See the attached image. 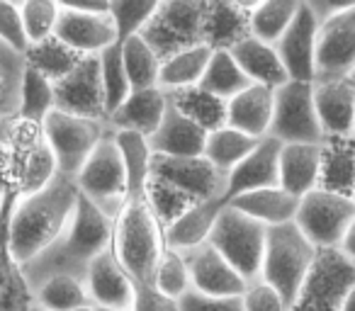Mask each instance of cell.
I'll return each instance as SVG.
<instances>
[{
  "label": "cell",
  "mask_w": 355,
  "mask_h": 311,
  "mask_svg": "<svg viewBox=\"0 0 355 311\" xmlns=\"http://www.w3.org/2000/svg\"><path fill=\"white\" fill-rule=\"evenodd\" d=\"M78 188L71 178L56 175L44 190L15 197L10 209V251L20 265L44 253L66 231L78 204Z\"/></svg>",
  "instance_id": "1"
},
{
  "label": "cell",
  "mask_w": 355,
  "mask_h": 311,
  "mask_svg": "<svg viewBox=\"0 0 355 311\" xmlns=\"http://www.w3.org/2000/svg\"><path fill=\"white\" fill-rule=\"evenodd\" d=\"M112 219L105 217L90 199L80 195L73 217L59 241L22 265L30 287L35 290L42 280L54 275H73L85 280L90 263L112 243Z\"/></svg>",
  "instance_id": "2"
},
{
  "label": "cell",
  "mask_w": 355,
  "mask_h": 311,
  "mask_svg": "<svg viewBox=\"0 0 355 311\" xmlns=\"http://www.w3.org/2000/svg\"><path fill=\"white\" fill-rule=\"evenodd\" d=\"M224 193H227V175L214 168L205 156L171 159L153 153L146 199L163 229L195 204L217 197L224 199Z\"/></svg>",
  "instance_id": "3"
},
{
  "label": "cell",
  "mask_w": 355,
  "mask_h": 311,
  "mask_svg": "<svg viewBox=\"0 0 355 311\" xmlns=\"http://www.w3.org/2000/svg\"><path fill=\"white\" fill-rule=\"evenodd\" d=\"M59 175L40 124L12 117L0 129V185L17 197L44 190Z\"/></svg>",
  "instance_id": "4"
},
{
  "label": "cell",
  "mask_w": 355,
  "mask_h": 311,
  "mask_svg": "<svg viewBox=\"0 0 355 311\" xmlns=\"http://www.w3.org/2000/svg\"><path fill=\"white\" fill-rule=\"evenodd\" d=\"M110 248L134 285H151L158 260L166 253V236L146 197L127 199L114 219Z\"/></svg>",
  "instance_id": "5"
},
{
  "label": "cell",
  "mask_w": 355,
  "mask_h": 311,
  "mask_svg": "<svg viewBox=\"0 0 355 311\" xmlns=\"http://www.w3.org/2000/svg\"><path fill=\"white\" fill-rule=\"evenodd\" d=\"M316 256H319V251L297 229L295 222L268 229L261 280H266L270 287H275L285 296L287 304H290L297 292H300V287L304 285Z\"/></svg>",
  "instance_id": "6"
},
{
  "label": "cell",
  "mask_w": 355,
  "mask_h": 311,
  "mask_svg": "<svg viewBox=\"0 0 355 311\" xmlns=\"http://www.w3.org/2000/svg\"><path fill=\"white\" fill-rule=\"evenodd\" d=\"M207 0H158L141 39L161 61L205 44Z\"/></svg>",
  "instance_id": "7"
},
{
  "label": "cell",
  "mask_w": 355,
  "mask_h": 311,
  "mask_svg": "<svg viewBox=\"0 0 355 311\" xmlns=\"http://www.w3.org/2000/svg\"><path fill=\"white\" fill-rule=\"evenodd\" d=\"M76 188L85 199L95 204L105 217L114 222L122 207L127 204V173H124L122 153L114 143L112 132H105L90 159L76 175Z\"/></svg>",
  "instance_id": "8"
},
{
  "label": "cell",
  "mask_w": 355,
  "mask_h": 311,
  "mask_svg": "<svg viewBox=\"0 0 355 311\" xmlns=\"http://www.w3.org/2000/svg\"><path fill=\"white\" fill-rule=\"evenodd\" d=\"M268 229L253 222L251 217L234 209L232 204L222 209L214 231L209 236V246H214L246 282L261 277L263 253H266Z\"/></svg>",
  "instance_id": "9"
},
{
  "label": "cell",
  "mask_w": 355,
  "mask_h": 311,
  "mask_svg": "<svg viewBox=\"0 0 355 311\" xmlns=\"http://www.w3.org/2000/svg\"><path fill=\"white\" fill-rule=\"evenodd\" d=\"M355 219L353 197L314 188L300 197L295 224L316 251H338L345 231Z\"/></svg>",
  "instance_id": "10"
},
{
  "label": "cell",
  "mask_w": 355,
  "mask_h": 311,
  "mask_svg": "<svg viewBox=\"0 0 355 311\" xmlns=\"http://www.w3.org/2000/svg\"><path fill=\"white\" fill-rule=\"evenodd\" d=\"M56 37L80 56H100L114 46L117 27L110 17V0H64Z\"/></svg>",
  "instance_id": "11"
},
{
  "label": "cell",
  "mask_w": 355,
  "mask_h": 311,
  "mask_svg": "<svg viewBox=\"0 0 355 311\" xmlns=\"http://www.w3.org/2000/svg\"><path fill=\"white\" fill-rule=\"evenodd\" d=\"M42 129H44L46 143H49L51 153H54L56 159L59 175L76 180L83 163L90 159V153L95 151L100 139L107 132V124L54 109L44 119Z\"/></svg>",
  "instance_id": "12"
},
{
  "label": "cell",
  "mask_w": 355,
  "mask_h": 311,
  "mask_svg": "<svg viewBox=\"0 0 355 311\" xmlns=\"http://www.w3.org/2000/svg\"><path fill=\"white\" fill-rule=\"evenodd\" d=\"M355 285V265L340 251H319L287 311H340Z\"/></svg>",
  "instance_id": "13"
},
{
  "label": "cell",
  "mask_w": 355,
  "mask_h": 311,
  "mask_svg": "<svg viewBox=\"0 0 355 311\" xmlns=\"http://www.w3.org/2000/svg\"><path fill=\"white\" fill-rule=\"evenodd\" d=\"M270 136L280 143H321L319 114L314 105V83L287 80L275 90V114H272Z\"/></svg>",
  "instance_id": "14"
},
{
  "label": "cell",
  "mask_w": 355,
  "mask_h": 311,
  "mask_svg": "<svg viewBox=\"0 0 355 311\" xmlns=\"http://www.w3.org/2000/svg\"><path fill=\"white\" fill-rule=\"evenodd\" d=\"M54 98L59 112L107 124V107H105L98 56H85L66 78L54 83Z\"/></svg>",
  "instance_id": "15"
},
{
  "label": "cell",
  "mask_w": 355,
  "mask_h": 311,
  "mask_svg": "<svg viewBox=\"0 0 355 311\" xmlns=\"http://www.w3.org/2000/svg\"><path fill=\"white\" fill-rule=\"evenodd\" d=\"M355 75V3L319 25L316 42V78H353Z\"/></svg>",
  "instance_id": "16"
},
{
  "label": "cell",
  "mask_w": 355,
  "mask_h": 311,
  "mask_svg": "<svg viewBox=\"0 0 355 311\" xmlns=\"http://www.w3.org/2000/svg\"><path fill=\"white\" fill-rule=\"evenodd\" d=\"M316 42H319V20L302 0L300 12L292 20L290 30L275 44L277 56L285 66L290 80L314 83L316 78Z\"/></svg>",
  "instance_id": "17"
},
{
  "label": "cell",
  "mask_w": 355,
  "mask_h": 311,
  "mask_svg": "<svg viewBox=\"0 0 355 311\" xmlns=\"http://www.w3.org/2000/svg\"><path fill=\"white\" fill-rule=\"evenodd\" d=\"M280 151L282 143L277 139H261L256 143V148L227 175L224 199L232 202V199L253 193V190L277 188L280 185Z\"/></svg>",
  "instance_id": "18"
},
{
  "label": "cell",
  "mask_w": 355,
  "mask_h": 311,
  "mask_svg": "<svg viewBox=\"0 0 355 311\" xmlns=\"http://www.w3.org/2000/svg\"><path fill=\"white\" fill-rule=\"evenodd\" d=\"M185 258H188L193 290L200 292V294L241 296L243 292H246L248 282L243 280L236 267H234L217 248L209 246V243L185 253Z\"/></svg>",
  "instance_id": "19"
},
{
  "label": "cell",
  "mask_w": 355,
  "mask_h": 311,
  "mask_svg": "<svg viewBox=\"0 0 355 311\" xmlns=\"http://www.w3.org/2000/svg\"><path fill=\"white\" fill-rule=\"evenodd\" d=\"M85 287H88L90 304L100 309H132L134 304V285L132 277L119 265L112 248H105L88 267L85 275Z\"/></svg>",
  "instance_id": "20"
},
{
  "label": "cell",
  "mask_w": 355,
  "mask_h": 311,
  "mask_svg": "<svg viewBox=\"0 0 355 311\" xmlns=\"http://www.w3.org/2000/svg\"><path fill=\"white\" fill-rule=\"evenodd\" d=\"M256 0H207L205 46L212 51H232L251 35V10Z\"/></svg>",
  "instance_id": "21"
},
{
  "label": "cell",
  "mask_w": 355,
  "mask_h": 311,
  "mask_svg": "<svg viewBox=\"0 0 355 311\" xmlns=\"http://www.w3.org/2000/svg\"><path fill=\"white\" fill-rule=\"evenodd\" d=\"M314 105L326 136H353L355 75L353 78L314 80Z\"/></svg>",
  "instance_id": "22"
},
{
  "label": "cell",
  "mask_w": 355,
  "mask_h": 311,
  "mask_svg": "<svg viewBox=\"0 0 355 311\" xmlns=\"http://www.w3.org/2000/svg\"><path fill=\"white\" fill-rule=\"evenodd\" d=\"M168 112V93L161 88L132 90L129 98L107 117L112 132H134L151 139Z\"/></svg>",
  "instance_id": "23"
},
{
  "label": "cell",
  "mask_w": 355,
  "mask_h": 311,
  "mask_svg": "<svg viewBox=\"0 0 355 311\" xmlns=\"http://www.w3.org/2000/svg\"><path fill=\"white\" fill-rule=\"evenodd\" d=\"M227 199H207V202H200L195 207H190L188 212H183L178 219H173L166 229H163V236H166V248L178 253H190L195 248L209 243V236L214 231V224H217L222 209L227 207Z\"/></svg>",
  "instance_id": "24"
},
{
  "label": "cell",
  "mask_w": 355,
  "mask_h": 311,
  "mask_svg": "<svg viewBox=\"0 0 355 311\" xmlns=\"http://www.w3.org/2000/svg\"><path fill=\"white\" fill-rule=\"evenodd\" d=\"M151 151L156 156H171V159H195L205 156V143H207V132L190 122L185 114H180L171 103L168 112L163 117L161 127L156 129L151 139Z\"/></svg>",
  "instance_id": "25"
},
{
  "label": "cell",
  "mask_w": 355,
  "mask_h": 311,
  "mask_svg": "<svg viewBox=\"0 0 355 311\" xmlns=\"http://www.w3.org/2000/svg\"><path fill=\"white\" fill-rule=\"evenodd\" d=\"M275 114V90L263 85H248L243 93L227 103V127L239 129L253 139L270 136Z\"/></svg>",
  "instance_id": "26"
},
{
  "label": "cell",
  "mask_w": 355,
  "mask_h": 311,
  "mask_svg": "<svg viewBox=\"0 0 355 311\" xmlns=\"http://www.w3.org/2000/svg\"><path fill=\"white\" fill-rule=\"evenodd\" d=\"M17 195L10 193L6 214L0 222V311H30L35 306L32 287L27 282L22 265L10 251V233H8V222H10V209L15 204Z\"/></svg>",
  "instance_id": "27"
},
{
  "label": "cell",
  "mask_w": 355,
  "mask_h": 311,
  "mask_svg": "<svg viewBox=\"0 0 355 311\" xmlns=\"http://www.w3.org/2000/svg\"><path fill=\"white\" fill-rule=\"evenodd\" d=\"M232 56L251 85H263V88L277 90L290 80L275 46L256 39L253 35H248L243 42H239L232 49Z\"/></svg>",
  "instance_id": "28"
},
{
  "label": "cell",
  "mask_w": 355,
  "mask_h": 311,
  "mask_svg": "<svg viewBox=\"0 0 355 311\" xmlns=\"http://www.w3.org/2000/svg\"><path fill=\"white\" fill-rule=\"evenodd\" d=\"M321 143H282L280 188L295 197H304L319 188Z\"/></svg>",
  "instance_id": "29"
},
{
  "label": "cell",
  "mask_w": 355,
  "mask_h": 311,
  "mask_svg": "<svg viewBox=\"0 0 355 311\" xmlns=\"http://www.w3.org/2000/svg\"><path fill=\"white\" fill-rule=\"evenodd\" d=\"M319 188L345 197L355 195V136H326L321 141Z\"/></svg>",
  "instance_id": "30"
},
{
  "label": "cell",
  "mask_w": 355,
  "mask_h": 311,
  "mask_svg": "<svg viewBox=\"0 0 355 311\" xmlns=\"http://www.w3.org/2000/svg\"><path fill=\"white\" fill-rule=\"evenodd\" d=\"M234 209H239L241 214L251 217L253 222L263 224L266 229L282 226V224H292L297 217V207H300V197L285 193L277 188H266V190H253L241 197L232 199Z\"/></svg>",
  "instance_id": "31"
},
{
  "label": "cell",
  "mask_w": 355,
  "mask_h": 311,
  "mask_svg": "<svg viewBox=\"0 0 355 311\" xmlns=\"http://www.w3.org/2000/svg\"><path fill=\"white\" fill-rule=\"evenodd\" d=\"M112 132V129H110ZM114 143L122 153L124 173H127V199L146 197V185L151 178L153 151L146 136L134 132H112Z\"/></svg>",
  "instance_id": "32"
},
{
  "label": "cell",
  "mask_w": 355,
  "mask_h": 311,
  "mask_svg": "<svg viewBox=\"0 0 355 311\" xmlns=\"http://www.w3.org/2000/svg\"><path fill=\"white\" fill-rule=\"evenodd\" d=\"M209 59H212V49L202 44V46L180 51V54L161 61V71H158V88L168 95L178 93V90L198 88L205 78V71H207Z\"/></svg>",
  "instance_id": "33"
},
{
  "label": "cell",
  "mask_w": 355,
  "mask_h": 311,
  "mask_svg": "<svg viewBox=\"0 0 355 311\" xmlns=\"http://www.w3.org/2000/svg\"><path fill=\"white\" fill-rule=\"evenodd\" d=\"M168 103L178 109L180 114L202 127L207 134L227 127V100H219L217 95L207 93L205 88H188L178 90L168 95Z\"/></svg>",
  "instance_id": "34"
},
{
  "label": "cell",
  "mask_w": 355,
  "mask_h": 311,
  "mask_svg": "<svg viewBox=\"0 0 355 311\" xmlns=\"http://www.w3.org/2000/svg\"><path fill=\"white\" fill-rule=\"evenodd\" d=\"M83 59L85 56L76 54L71 46H66L64 42L59 39V37H51V39L30 44L25 54H22V64H25L27 69L37 71V73H42L46 80H51V83H59L61 78H66Z\"/></svg>",
  "instance_id": "35"
},
{
  "label": "cell",
  "mask_w": 355,
  "mask_h": 311,
  "mask_svg": "<svg viewBox=\"0 0 355 311\" xmlns=\"http://www.w3.org/2000/svg\"><path fill=\"white\" fill-rule=\"evenodd\" d=\"M35 306L44 311H76L90 304L85 280L73 275H54L42 280L32 290Z\"/></svg>",
  "instance_id": "36"
},
{
  "label": "cell",
  "mask_w": 355,
  "mask_h": 311,
  "mask_svg": "<svg viewBox=\"0 0 355 311\" xmlns=\"http://www.w3.org/2000/svg\"><path fill=\"white\" fill-rule=\"evenodd\" d=\"M302 0H256L251 10V35L275 46L290 30Z\"/></svg>",
  "instance_id": "37"
},
{
  "label": "cell",
  "mask_w": 355,
  "mask_h": 311,
  "mask_svg": "<svg viewBox=\"0 0 355 311\" xmlns=\"http://www.w3.org/2000/svg\"><path fill=\"white\" fill-rule=\"evenodd\" d=\"M261 139H253L248 134L239 132L232 127H222L217 132L207 134V143H205V159L219 168L224 175H229L248 153L256 148Z\"/></svg>",
  "instance_id": "38"
},
{
  "label": "cell",
  "mask_w": 355,
  "mask_h": 311,
  "mask_svg": "<svg viewBox=\"0 0 355 311\" xmlns=\"http://www.w3.org/2000/svg\"><path fill=\"white\" fill-rule=\"evenodd\" d=\"M248 78L243 75V71L239 69V64L234 61L232 51H212V59L205 71V78L200 83V88H205L207 93L217 95L219 100H232L239 93L248 88Z\"/></svg>",
  "instance_id": "39"
},
{
  "label": "cell",
  "mask_w": 355,
  "mask_h": 311,
  "mask_svg": "<svg viewBox=\"0 0 355 311\" xmlns=\"http://www.w3.org/2000/svg\"><path fill=\"white\" fill-rule=\"evenodd\" d=\"M56 109V98H54V83L46 80L42 73L27 69L22 73V85H20V112L17 117L32 124H44V119Z\"/></svg>",
  "instance_id": "40"
},
{
  "label": "cell",
  "mask_w": 355,
  "mask_h": 311,
  "mask_svg": "<svg viewBox=\"0 0 355 311\" xmlns=\"http://www.w3.org/2000/svg\"><path fill=\"white\" fill-rule=\"evenodd\" d=\"M122 64L127 71V78L132 90H146L158 88V71H161V59L156 51L139 37L122 42Z\"/></svg>",
  "instance_id": "41"
},
{
  "label": "cell",
  "mask_w": 355,
  "mask_h": 311,
  "mask_svg": "<svg viewBox=\"0 0 355 311\" xmlns=\"http://www.w3.org/2000/svg\"><path fill=\"white\" fill-rule=\"evenodd\" d=\"M151 285L161 292L163 296L173 301H180L190 290H193V280H190V267L185 253H178L166 248L163 258L158 260V267L153 272Z\"/></svg>",
  "instance_id": "42"
},
{
  "label": "cell",
  "mask_w": 355,
  "mask_h": 311,
  "mask_svg": "<svg viewBox=\"0 0 355 311\" xmlns=\"http://www.w3.org/2000/svg\"><path fill=\"white\" fill-rule=\"evenodd\" d=\"M22 73H25L22 56L12 54L0 44V129L20 112Z\"/></svg>",
  "instance_id": "43"
},
{
  "label": "cell",
  "mask_w": 355,
  "mask_h": 311,
  "mask_svg": "<svg viewBox=\"0 0 355 311\" xmlns=\"http://www.w3.org/2000/svg\"><path fill=\"white\" fill-rule=\"evenodd\" d=\"M100 59V75H103V90H105V107H107V117L129 98L132 85H129L127 71L122 64V46L114 44L105 49Z\"/></svg>",
  "instance_id": "44"
},
{
  "label": "cell",
  "mask_w": 355,
  "mask_h": 311,
  "mask_svg": "<svg viewBox=\"0 0 355 311\" xmlns=\"http://www.w3.org/2000/svg\"><path fill=\"white\" fill-rule=\"evenodd\" d=\"M158 0H110V17L117 27V44L139 37L156 12Z\"/></svg>",
  "instance_id": "45"
},
{
  "label": "cell",
  "mask_w": 355,
  "mask_h": 311,
  "mask_svg": "<svg viewBox=\"0 0 355 311\" xmlns=\"http://www.w3.org/2000/svg\"><path fill=\"white\" fill-rule=\"evenodd\" d=\"M20 12L30 44L56 37V27L61 20V3H56V0H25V3H20Z\"/></svg>",
  "instance_id": "46"
},
{
  "label": "cell",
  "mask_w": 355,
  "mask_h": 311,
  "mask_svg": "<svg viewBox=\"0 0 355 311\" xmlns=\"http://www.w3.org/2000/svg\"><path fill=\"white\" fill-rule=\"evenodd\" d=\"M0 44L17 56L25 54L27 46H30L25 35V25H22L20 3L0 0Z\"/></svg>",
  "instance_id": "47"
},
{
  "label": "cell",
  "mask_w": 355,
  "mask_h": 311,
  "mask_svg": "<svg viewBox=\"0 0 355 311\" xmlns=\"http://www.w3.org/2000/svg\"><path fill=\"white\" fill-rule=\"evenodd\" d=\"M243 311H287L290 304L285 301V296L270 287L266 280H253L246 285V292L241 294Z\"/></svg>",
  "instance_id": "48"
},
{
  "label": "cell",
  "mask_w": 355,
  "mask_h": 311,
  "mask_svg": "<svg viewBox=\"0 0 355 311\" xmlns=\"http://www.w3.org/2000/svg\"><path fill=\"white\" fill-rule=\"evenodd\" d=\"M178 311H243L241 296H209L190 290L178 301Z\"/></svg>",
  "instance_id": "49"
},
{
  "label": "cell",
  "mask_w": 355,
  "mask_h": 311,
  "mask_svg": "<svg viewBox=\"0 0 355 311\" xmlns=\"http://www.w3.org/2000/svg\"><path fill=\"white\" fill-rule=\"evenodd\" d=\"M132 311H178V301L163 296L153 285H137Z\"/></svg>",
  "instance_id": "50"
},
{
  "label": "cell",
  "mask_w": 355,
  "mask_h": 311,
  "mask_svg": "<svg viewBox=\"0 0 355 311\" xmlns=\"http://www.w3.org/2000/svg\"><path fill=\"white\" fill-rule=\"evenodd\" d=\"M338 251L343 253V256L355 265V219H353V224L348 226V231H345V236H343V241H340Z\"/></svg>",
  "instance_id": "51"
},
{
  "label": "cell",
  "mask_w": 355,
  "mask_h": 311,
  "mask_svg": "<svg viewBox=\"0 0 355 311\" xmlns=\"http://www.w3.org/2000/svg\"><path fill=\"white\" fill-rule=\"evenodd\" d=\"M340 311H355V285L348 290V294H345V301H343V309Z\"/></svg>",
  "instance_id": "52"
},
{
  "label": "cell",
  "mask_w": 355,
  "mask_h": 311,
  "mask_svg": "<svg viewBox=\"0 0 355 311\" xmlns=\"http://www.w3.org/2000/svg\"><path fill=\"white\" fill-rule=\"evenodd\" d=\"M8 199H10V193H8V190L3 188V185H0V222H3V214H6Z\"/></svg>",
  "instance_id": "53"
},
{
  "label": "cell",
  "mask_w": 355,
  "mask_h": 311,
  "mask_svg": "<svg viewBox=\"0 0 355 311\" xmlns=\"http://www.w3.org/2000/svg\"><path fill=\"white\" fill-rule=\"evenodd\" d=\"M76 311H98L93 304H88V306H80V309H76Z\"/></svg>",
  "instance_id": "54"
},
{
  "label": "cell",
  "mask_w": 355,
  "mask_h": 311,
  "mask_svg": "<svg viewBox=\"0 0 355 311\" xmlns=\"http://www.w3.org/2000/svg\"><path fill=\"white\" fill-rule=\"evenodd\" d=\"M98 311H132V309H100V306H95Z\"/></svg>",
  "instance_id": "55"
},
{
  "label": "cell",
  "mask_w": 355,
  "mask_h": 311,
  "mask_svg": "<svg viewBox=\"0 0 355 311\" xmlns=\"http://www.w3.org/2000/svg\"><path fill=\"white\" fill-rule=\"evenodd\" d=\"M30 311H44V309H40V306H32V309Z\"/></svg>",
  "instance_id": "56"
},
{
  "label": "cell",
  "mask_w": 355,
  "mask_h": 311,
  "mask_svg": "<svg viewBox=\"0 0 355 311\" xmlns=\"http://www.w3.org/2000/svg\"><path fill=\"white\" fill-rule=\"evenodd\" d=\"M353 136H355V117H353Z\"/></svg>",
  "instance_id": "57"
},
{
  "label": "cell",
  "mask_w": 355,
  "mask_h": 311,
  "mask_svg": "<svg viewBox=\"0 0 355 311\" xmlns=\"http://www.w3.org/2000/svg\"><path fill=\"white\" fill-rule=\"evenodd\" d=\"M353 202H355V195H353Z\"/></svg>",
  "instance_id": "58"
}]
</instances>
